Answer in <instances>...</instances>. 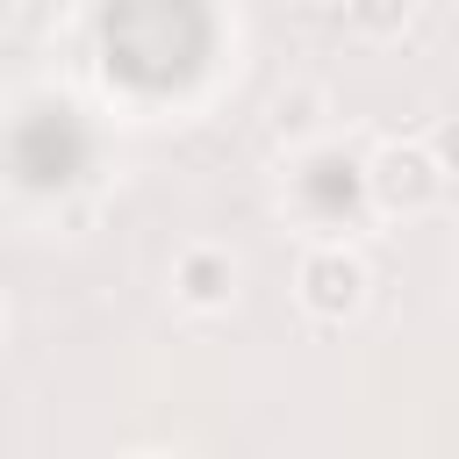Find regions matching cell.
<instances>
[{"label": "cell", "mask_w": 459, "mask_h": 459, "mask_svg": "<svg viewBox=\"0 0 459 459\" xmlns=\"http://www.w3.org/2000/svg\"><path fill=\"white\" fill-rule=\"evenodd\" d=\"M294 301H301V316L323 323V330L359 323L366 301H373V265H366V251H351L344 237L308 244L301 265H294Z\"/></svg>", "instance_id": "7a4b0ae2"}, {"label": "cell", "mask_w": 459, "mask_h": 459, "mask_svg": "<svg viewBox=\"0 0 459 459\" xmlns=\"http://www.w3.org/2000/svg\"><path fill=\"white\" fill-rule=\"evenodd\" d=\"M308 108H323V86H294V93H280V100H273V122H280L287 136H308V129H316Z\"/></svg>", "instance_id": "5b68a950"}, {"label": "cell", "mask_w": 459, "mask_h": 459, "mask_svg": "<svg viewBox=\"0 0 459 459\" xmlns=\"http://www.w3.org/2000/svg\"><path fill=\"white\" fill-rule=\"evenodd\" d=\"M0 337H7V294H0Z\"/></svg>", "instance_id": "8992f818"}, {"label": "cell", "mask_w": 459, "mask_h": 459, "mask_svg": "<svg viewBox=\"0 0 459 459\" xmlns=\"http://www.w3.org/2000/svg\"><path fill=\"white\" fill-rule=\"evenodd\" d=\"M359 194L380 222H423L452 201V158L437 151V136H387L359 165Z\"/></svg>", "instance_id": "6da1fadb"}, {"label": "cell", "mask_w": 459, "mask_h": 459, "mask_svg": "<svg viewBox=\"0 0 459 459\" xmlns=\"http://www.w3.org/2000/svg\"><path fill=\"white\" fill-rule=\"evenodd\" d=\"M416 22V0H344V29L366 43H402Z\"/></svg>", "instance_id": "277c9868"}, {"label": "cell", "mask_w": 459, "mask_h": 459, "mask_svg": "<svg viewBox=\"0 0 459 459\" xmlns=\"http://www.w3.org/2000/svg\"><path fill=\"white\" fill-rule=\"evenodd\" d=\"M237 280H244V265H237L230 244H179L172 273H165V287H172V301L186 316H230L237 308Z\"/></svg>", "instance_id": "3957f363"}]
</instances>
